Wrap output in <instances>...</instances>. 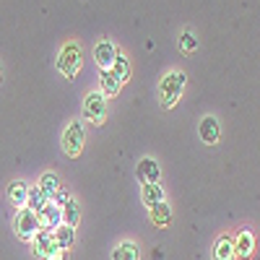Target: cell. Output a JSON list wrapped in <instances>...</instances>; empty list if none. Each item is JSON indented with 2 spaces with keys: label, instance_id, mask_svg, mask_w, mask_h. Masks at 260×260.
Listing matches in <instances>:
<instances>
[{
  "label": "cell",
  "instance_id": "cell-13",
  "mask_svg": "<svg viewBox=\"0 0 260 260\" xmlns=\"http://www.w3.org/2000/svg\"><path fill=\"white\" fill-rule=\"evenodd\" d=\"M255 250V237L250 229H242L240 234H237V240H234V255H240V257H250Z\"/></svg>",
  "mask_w": 260,
  "mask_h": 260
},
{
  "label": "cell",
  "instance_id": "cell-19",
  "mask_svg": "<svg viewBox=\"0 0 260 260\" xmlns=\"http://www.w3.org/2000/svg\"><path fill=\"white\" fill-rule=\"evenodd\" d=\"M39 190L45 192V198H47V201H52V195L62 190L57 175H52V172H45V175H42V180H39Z\"/></svg>",
  "mask_w": 260,
  "mask_h": 260
},
{
  "label": "cell",
  "instance_id": "cell-7",
  "mask_svg": "<svg viewBox=\"0 0 260 260\" xmlns=\"http://www.w3.org/2000/svg\"><path fill=\"white\" fill-rule=\"evenodd\" d=\"M198 136H201V141H203L206 146L219 143V138H221V125H219V120H216V117H203L201 125H198Z\"/></svg>",
  "mask_w": 260,
  "mask_h": 260
},
{
  "label": "cell",
  "instance_id": "cell-15",
  "mask_svg": "<svg viewBox=\"0 0 260 260\" xmlns=\"http://www.w3.org/2000/svg\"><path fill=\"white\" fill-rule=\"evenodd\" d=\"M148 216H151V221H154L156 226H169L172 224V208H169L167 201L154 206V208H148Z\"/></svg>",
  "mask_w": 260,
  "mask_h": 260
},
{
  "label": "cell",
  "instance_id": "cell-4",
  "mask_svg": "<svg viewBox=\"0 0 260 260\" xmlns=\"http://www.w3.org/2000/svg\"><path fill=\"white\" fill-rule=\"evenodd\" d=\"M57 71L65 76V78H73V76H78V71H81V47L78 45H65L62 47V52H60V57H57Z\"/></svg>",
  "mask_w": 260,
  "mask_h": 260
},
{
  "label": "cell",
  "instance_id": "cell-9",
  "mask_svg": "<svg viewBox=\"0 0 260 260\" xmlns=\"http://www.w3.org/2000/svg\"><path fill=\"white\" fill-rule=\"evenodd\" d=\"M52 247H55V237H52V232H47V229H39V232H37V237L31 240V252L42 260V257H45V255H47Z\"/></svg>",
  "mask_w": 260,
  "mask_h": 260
},
{
  "label": "cell",
  "instance_id": "cell-18",
  "mask_svg": "<svg viewBox=\"0 0 260 260\" xmlns=\"http://www.w3.org/2000/svg\"><path fill=\"white\" fill-rule=\"evenodd\" d=\"M112 260H141V250L136 242H120L112 250Z\"/></svg>",
  "mask_w": 260,
  "mask_h": 260
},
{
  "label": "cell",
  "instance_id": "cell-22",
  "mask_svg": "<svg viewBox=\"0 0 260 260\" xmlns=\"http://www.w3.org/2000/svg\"><path fill=\"white\" fill-rule=\"evenodd\" d=\"M112 73L117 76V81H120V83H125V81L130 78V62H127V57H125V55H120V52H117L115 65H112Z\"/></svg>",
  "mask_w": 260,
  "mask_h": 260
},
{
  "label": "cell",
  "instance_id": "cell-3",
  "mask_svg": "<svg viewBox=\"0 0 260 260\" xmlns=\"http://www.w3.org/2000/svg\"><path fill=\"white\" fill-rule=\"evenodd\" d=\"M83 141H86V133H83V125L81 120H71L68 127L62 130V148L68 156H78L83 151Z\"/></svg>",
  "mask_w": 260,
  "mask_h": 260
},
{
  "label": "cell",
  "instance_id": "cell-8",
  "mask_svg": "<svg viewBox=\"0 0 260 260\" xmlns=\"http://www.w3.org/2000/svg\"><path fill=\"white\" fill-rule=\"evenodd\" d=\"M37 216H39L42 229H47V232H55V229L62 224V208H57L55 203H47Z\"/></svg>",
  "mask_w": 260,
  "mask_h": 260
},
{
  "label": "cell",
  "instance_id": "cell-24",
  "mask_svg": "<svg viewBox=\"0 0 260 260\" xmlns=\"http://www.w3.org/2000/svg\"><path fill=\"white\" fill-rule=\"evenodd\" d=\"M65 255H68V250H62V247L55 245V247H52L45 257H42V260H65Z\"/></svg>",
  "mask_w": 260,
  "mask_h": 260
},
{
  "label": "cell",
  "instance_id": "cell-1",
  "mask_svg": "<svg viewBox=\"0 0 260 260\" xmlns=\"http://www.w3.org/2000/svg\"><path fill=\"white\" fill-rule=\"evenodd\" d=\"M182 89H185V73L182 71H172L161 78V86H159V102L164 110H172L180 96H182Z\"/></svg>",
  "mask_w": 260,
  "mask_h": 260
},
{
  "label": "cell",
  "instance_id": "cell-10",
  "mask_svg": "<svg viewBox=\"0 0 260 260\" xmlns=\"http://www.w3.org/2000/svg\"><path fill=\"white\" fill-rule=\"evenodd\" d=\"M136 175H138V180L146 185V182H159V177H161V169H159V164L154 161V159H141V164H138V169H136Z\"/></svg>",
  "mask_w": 260,
  "mask_h": 260
},
{
  "label": "cell",
  "instance_id": "cell-12",
  "mask_svg": "<svg viewBox=\"0 0 260 260\" xmlns=\"http://www.w3.org/2000/svg\"><path fill=\"white\" fill-rule=\"evenodd\" d=\"M6 195H8V201H11V203H13L16 208H26V195H29V185H26V182H21V180H16V182H11V185H8Z\"/></svg>",
  "mask_w": 260,
  "mask_h": 260
},
{
  "label": "cell",
  "instance_id": "cell-14",
  "mask_svg": "<svg viewBox=\"0 0 260 260\" xmlns=\"http://www.w3.org/2000/svg\"><path fill=\"white\" fill-rule=\"evenodd\" d=\"M213 260H234V240L232 237H219L213 245Z\"/></svg>",
  "mask_w": 260,
  "mask_h": 260
},
{
  "label": "cell",
  "instance_id": "cell-2",
  "mask_svg": "<svg viewBox=\"0 0 260 260\" xmlns=\"http://www.w3.org/2000/svg\"><path fill=\"white\" fill-rule=\"evenodd\" d=\"M13 229H16V234L21 237V240L31 242L34 237H37V232L42 229V224H39V216H37L34 211H29V208H18V213H16V221H13Z\"/></svg>",
  "mask_w": 260,
  "mask_h": 260
},
{
  "label": "cell",
  "instance_id": "cell-16",
  "mask_svg": "<svg viewBox=\"0 0 260 260\" xmlns=\"http://www.w3.org/2000/svg\"><path fill=\"white\" fill-rule=\"evenodd\" d=\"M78 221H81V208H78V201L68 198V201L62 203V224L76 229V224H78Z\"/></svg>",
  "mask_w": 260,
  "mask_h": 260
},
{
  "label": "cell",
  "instance_id": "cell-11",
  "mask_svg": "<svg viewBox=\"0 0 260 260\" xmlns=\"http://www.w3.org/2000/svg\"><path fill=\"white\" fill-rule=\"evenodd\" d=\"M141 198H143V203H146L148 208H154V206H159V203L167 201L159 182H146V185L141 187Z\"/></svg>",
  "mask_w": 260,
  "mask_h": 260
},
{
  "label": "cell",
  "instance_id": "cell-21",
  "mask_svg": "<svg viewBox=\"0 0 260 260\" xmlns=\"http://www.w3.org/2000/svg\"><path fill=\"white\" fill-rule=\"evenodd\" d=\"M99 81H102V94H104V96H115V94L120 91V86H122L112 71H102V78H99Z\"/></svg>",
  "mask_w": 260,
  "mask_h": 260
},
{
  "label": "cell",
  "instance_id": "cell-17",
  "mask_svg": "<svg viewBox=\"0 0 260 260\" xmlns=\"http://www.w3.org/2000/svg\"><path fill=\"white\" fill-rule=\"evenodd\" d=\"M52 237H55V245H57V247H62V250H71V245L76 242V229H73V226H65V224H60V226L52 232Z\"/></svg>",
  "mask_w": 260,
  "mask_h": 260
},
{
  "label": "cell",
  "instance_id": "cell-25",
  "mask_svg": "<svg viewBox=\"0 0 260 260\" xmlns=\"http://www.w3.org/2000/svg\"><path fill=\"white\" fill-rule=\"evenodd\" d=\"M0 78H3V68H0Z\"/></svg>",
  "mask_w": 260,
  "mask_h": 260
},
{
  "label": "cell",
  "instance_id": "cell-6",
  "mask_svg": "<svg viewBox=\"0 0 260 260\" xmlns=\"http://www.w3.org/2000/svg\"><path fill=\"white\" fill-rule=\"evenodd\" d=\"M115 57H117V50H115L112 42H99L94 47V60L99 65V71H112Z\"/></svg>",
  "mask_w": 260,
  "mask_h": 260
},
{
  "label": "cell",
  "instance_id": "cell-5",
  "mask_svg": "<svg viewBox=\"0 0 260 260\" xmlns=\"http://www.w3.org/2000/svg\"><path fill=\"white\" fill-rule=\"evenodd\" d=\"M83 117L89 122H94V125L104 122V117H107V96L102 91H91L83 99Z\"/></svg>",
  "mask_w": 260,
  "mask_h": 260
},
{
  "label": "cell",
  "instance_id": "cell-20",
  "mask_svg": "<svg viewBox=\"0 0 260 260\" xmlns=\"http://www.w3.org/2000/svg\"><path fill=\"white\" fill-rule=\"evenodd\" d=\"M50 201L45 198V192L39 190V185L37 187H29V195H26V208L29 211H34V213H39L42 208H45Z\"/></svg>",
  "mask_w": 260,
  "mask_h": 260
},
{
  "label": "cell",
  "instance_id": "cell-23",
  "mask_svg": "<svg viewBox=\"0 0 260 260\" xmlns=\"http://www.w3.org/2000/svg\"><path fill=\"white\" fill-rule=\"evenodd\" d=\"M180 47H182V52H192L195 47H198V39L192 37V31H182V37H180Z\"/></svg>",
  "mask_w": 260,
  "mask_h": 260
}]
</instances>
